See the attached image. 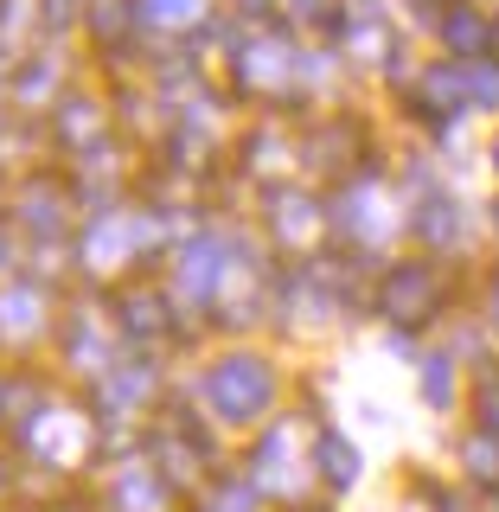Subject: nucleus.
I'll return each mask as SVG.
<instances>
[{
  "mask_svg": "<svg viewBox=\"0 0 499 512\" xmlns=\"http://www.w3.org/2000/svg\"><path fill=\"white\" fill-rule=\"evenodd\" d=\"M442 45H448V52H455L461 64L493 58V20L474 7V0H455V7L442 13Z\"/></svg>",
  "mask_w": 499,
  "mask_h": 512,
  "instance_id": "1",
  "label": "nucleus"
},
{
  "mask_svg": "<svg viewBox=\"0 0 499 512\" xmlns=\"http://www.w3.org/2000/svg\"><path fill=\"white\" fill-rule=\"evenodd\" d=\"M461 468H468L474 487L499 493V436H493V429H474V436H461Z\"/></svg>",
  "mask_w": 499,
  "mask_h": 512,
  "instance_id": "2",
  "label": "nucleus"
},
{
  "mask_svg": "<svg viewBox=\"0 0 499 512\" xmlns=\"http://www.w3.org/2000/svg\"><path fill=\"white\" fill-rule=\"evenodd\" d=\"M429 269L423 263H404V276H397V314H410V320H429Z\"/></svg>",
  "mask_w": 499,
  "mask_h": 512,
  "instance_id": "3",
  "label": "nucleus"
},
{
  "mask_svg": "<svg viewBox=\"0 0 499 512\" xmlns=\"http://www.w3.org/2000/svg\"><path fill=\"white\" fill-rule=\"evenodd\" d=\"M468 103L474 109H499V58H474L468 64Z\"/></svg>",
  "mask_w": 499,
  "mask_h": 512,
  "instance_id": "4",
  "label": "nucleus"
},
{
  "mask_svg": "<svg viewBox=\"0 0 499 512\" xmlns=\"http://www.w3.org/2000/svg\"><path fill=\"white\" fill-rule=\"evenodd\" d=\"M423 397H429V404H455V359H429L423 365Z\"/></svg>",
  "mask_w": 499,
  "mask_h": 512,
  "instance_id": "5",
  "label": "nucleus"
},
{
  "mask_svg": "<svg viewBox=\"0 0 499 512\" xmlns=\"http://www.w3.org/2000/svg\"><path fill=\"white\" fill-rule=\"evenodd\" d=\"M487 224H493V237H499V192H493V205H487Z\"/></svg>",
  "mask_w": 499,
  "mask_h": 512,
  "instance_id": "6",
  "label": "nucleus"
},
{
  "mask_svg": "<svg viewBox=\"0 0 499 512\" xmlns=\"http://www.w3.org/2000/svg\"><path fill=\"white\" fill-rule=\"evenodd\" d=\"M487 167H493V180H499V135H493V148H487Z\"/></svg>",
  "mask_w": 499,
  "mask_h": 512,
  "instance_id": "7",
  "label": "nucleus"
},
{
  "mask_svg": "<svg viewBox=\"0 0 499 512\" xmlns=\"http://www.w3.org/2000/svg\"><path fill=\"white\" fill-rule=\"evenodd\" d=\"M493 327H499V276H493Z\"/></svg>",
  "mask_w": 499,
  "mask_h": 512,
  "instance_id": "8",
  "label": "nucleus"
},
{
  "mask_svg": "<svg viewBox=\"0 0 499 512\" xmlns=\"http://www.w3.org/2000/svg\"><path fill=\"white\" fill-rule=\"evenodd\" d=\"M493 58H499V20H493Z\"/></svg>",
  "mask_w": 499,
  "mask_h": 512,
  "instance_id": "9",
  "label": "nucleus"
}]
</instances>
